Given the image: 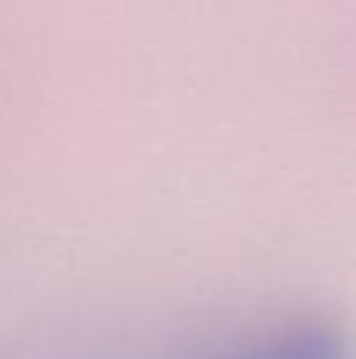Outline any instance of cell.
Instances as JSON below:
<instances>
[{"label":"cell","mask_w":356,"mask_h":359,"mask_svg":"<svg viewBox=\"0 0 356 359\" xmlns=\"http://www.w3.org/2000/svg\"><path fill=\"white\" fill-rule=\"evenodd\" d=\"M196 359H350V341L328 322H284L208 347Z\"/></svg>","instance_id":"1"}]
</instances>
